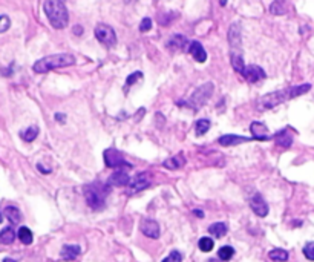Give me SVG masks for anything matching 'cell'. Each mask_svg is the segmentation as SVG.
I'll list each match as a JSON object with an SVG mask.
<instances>
[{
    "instance_id": "6da1fadb",
    "label": "cell",
    "mask_w": 314,
    "mask_h": 262,
    "mask_svg": "<svg viewBox=\"0 0 314 262\" xmlns=\"http://www.w3.org/2000/svg\"><path fill=\"white\" fill-rule=\"evenodd\" d=\"M310 89H311V84H308V83L299 84V86H291V87H287V89H282V91H276V92L264 95L262 98L258 101L256 106H258L259 111L273 109L281 103H285V101H288L291 98H296V97H299V95L307 94Z\"/></svg>"
},
{
    "instance_id": "7a4b0ae2",
    "label": "cell",
    "mask_w": 314,
    "mask_h": 262,
    "mask_svg": "<svg viewBox=\"0 0 314 262\" xmlns=\"http://www.w3.org/2000/svg\"><path fill=\"white\" fill-rule=\"evenodd\" d=\"M75 63V58L72 54L62 52V54H52L43 57L40 60H37L33 66V71L35 74H46L52 69H58V67H66L72 66Z\"/></svg>"
},
{
    "instance_id": "3957f363",
    "label": "cell",
    "mask_w": 314,
    "mask_h": 262,
    "mask_svg": "<svg viewBox=\"0 0 314 262\" xmlns=\"http://www.w3.org/2000/svg\"><path fill=\"white\" fill-rule=\"evenodd\" d=\"M45 14L48 17L49 23H51L55 29H63L66 28L67 22H69V14H67L66 5L62 0H45Z\"/></svg>"
},
{
    "instance_id": "277c9868",
    "label": "cell",
    "mask_w": 314,
    "mask_h": 262,
    "mask_svg": "<svg viewBox=\"0 0 314 262\" xmlns=\"http://www.w3.org/2000/svg\"><path fill=\"white\" fill-rule=\"evenodd\" d=\"M84 198L89 207L94 210H100L106 204V196L109 193V186H104L101 182H92L84 187Z\"/></svg>"
},
{
    "instance_id": "5b68a950",
    "label": "cell",
    "mask_w": 314,
    "mask_h": 262,
    "mask_svg": "<svg viewBox=\"0 0 314 262\" xmlns=\"http://www.w3.org/2000/svg\"><path fill=\"white\" fill-rule=\"evenodd\" d=\"M213 89H215L213 83H205L199 86L198 89H195V92L190 95V98L187 101H182L180 104L185 106V108H190V109H199L209 101V98L213 94Z\"/></svg>"
},
{
    "instance_id": "8992f818",
    "label": "cell",
    "mask_w": 314,
    "mask_h": 262,
    "mask_svg": "<svg viewBox=\"0 0 314 262\" xmlns=\"http://www.w3.org/2000/svg\"><path fill=\"white\" fill-rule=\"evenodd\" d=\"M103 157H104V163H106V166L107 167H111V169H123V167H127V169H131L132 167V164H129L123 155L116 150V149H106L104 153H103Z\"/></svg>"
},
{
    "instance_id": "52a82bcc",
    "label": "cell",
    "mask_w": 314,
    "mask_h": 262,
    "mask_svg": "<svg viewBox=\"0 0 314 262\" xmlns=\"http://www.w3.org/2000/svg\"><path fill=\"white\" fill-rule=\"evenodd\" d=\"M95 37L98 42H101L104 46H114L116 43V34L114 29L109 26V25H104V23H100L95 26Z\"/></svg>"
},
{
    "instance_id": "ba28073f",
    "label": "cell",
    "mask_w": 314,
    "mask_h": 262,
    "mask_svg": "<svg viewBox=\"0 0 314 262\" xmlns=\"http://www.w3.org/2000/svg\"><path fill=\"white\" fill-rule=\"evenodd\" d=\"M250 207L251 210L256 213L258 216L264 218V216H267L268 215V204L265 202V199L262 198V195H259V193H254V195L251 196L250 199Z\"/></svg>"
},
{
    "instance_id": "9c48e42d",
    "label": "cell",
    "mask_w": 314,
    "mask_h": 262,
    "mask_svg": "<svg viewBox=\"0 0 314 262\" xmlns=\"http://www.w3.org/2000/svg\"><path fill=\"white\" fill-rule=\"evenodd\" d=\"M242 77L250 83H256V82H261V80L265 79V71H264L261 66L251 65V66L245 67L244 72H242Z\"/></svg>"
},
{
    "instance_id": "30bf717a",
    "label": "cell",
    "mask_w": 314,
    "mask_h": 262,
    "mask_svg": "<svg viewBox=\"0 0 314 262\" xmlns=\"http://www.w3.org/2000/svg\"><path fill=\"white\" fill-rule=\"evenodd\" d=\"M250 131H251V135L254 140H259V141H268V140H273V135L268 132L267 126L261 123V121H254L251 126H250Z\"/></svg>"
},
{
    "instance_id": "8fae6325",
    "label": "cell",
    "mask_w": 314,
    "mask_h": 262,
    "mask_svg": "<svg viewBox=\"0 0 314 262\" xmlns=\"http://www.w3.org/2000/svg\"><path fill=\"white\" fill-rule=\"evenodd\" d=\"M140 229L147 238H152V239L160 238V226H158V222L153 219H143L140 224Z\"/></svg>"
},
{
    "instance_id": "7c38bea8",
    "label": "cell",
    "mask_w": 314,
    "mask_h": 262,
    "mask_svg": "<svg viewBox=\"0 0 314 262\" xmlns=\"http://www.w3.org/2000/svg\"><path fill=\"white\" fill-rule=\"evenodd\" d=\"M129 175H127V172H124V169H116V172H114L111 175V178L109 181H107V184H112V186H127L129 184Z\"/></svg>"
},
{
    "instance_id": "4fadbf2b",
    "label": "cell",
    "mask_w": 314,
    "mask_h": 262,
    "mask_svg": "<svg viewBox=\"0 0 314 262\" xmlns=\"http://www.w3.org/2000/svg\"><path fill=\"white\" fill-rule=\"evenodd\" d=\"M229 42L234 51H239L241 48V26L239 23H233L229 29Z\"/></svg>"
},
{
    "instance_id": "5bb4252c",
    "label": "cell",
    "mask_w": 314,
    "mask_h": 262,
    "mask_svg": "<svg viewBox=\"0 0 314 262\" xmlns=\"http://www.w3.org/2000/svg\"><path fill=\"white\" fill-rule=\"evenodd\" d=\"M273 140L276 141L278 146H281V147L283 149H288L291 143H293V135L290 133V129H283V131H279L278 133H274L273 135Z\"/></svg>"
},
{
    "instance_id": "9a60e30c",
    "label": "cell",
    "mask_w": 314,
    "mask_h": 262,
    "mask_svg": "<svg viewBox=\"0 0 314 262\" xmlns=\"http://www.w3.org/2000/svg\"><path fill=\"white\" fill-rule=\"evenodd\" d=\"M189 52L192 54L195 60L199 62V63H204L205 60H207V52H205V49L199 42H192L189 45Z\"/></svg>"
},
{
    "instance_id": "2e32d148",
    "label": "cell",
    "mask_w": 314,
    "mask_h": 262,
    "mask_svg": "<svg viewBox=\"0 0 314 262\" xmlns=\"http://www.w3.org/2000/svg\"><path fill=\"white\" fill-rule=\"evenodd\" d=\"M218 141H219L221 146H224V147H229V146H238L241 143H247V141H250V138L239 137V135H233V133H227V135H222Z\"/></svg>"
},
{
    "instance_id": "e0dca14e",
    "label": "cell",
    "mask_w": 314,
    "mask_h": 262,
    "mask_svg": "<svg viewBox=\"0 0 314 262\" xmlns=\"http://www.w3.org/2000/svg\"><path fill=\"white\" fill-rule=\"evenodd\" d=\"M127 186H129V189H127V193H129V195H133V193H138V192L147 189V187L150 186V182L147 181V180H144L143 175H140V177H136L132 182L127 184Z\"/></svg>"
},
{
    "instance_id": "ac0fdd59",
    "label": "cell",
    "mask_w": 314,
    "mask_h": 262,
    "mask_svg": "<svg viewBox=\"0 0 314 262\" xmlns=\"http://www.w3.org/2000/svg\"><path fill=\"white\" fill-rule=\"evenodd\" d=\"M80 253H82L80 246H75V244H66V246H63V248H62V258H63L65 261H72V259H75Z\"/></svg>"
},
{
    "instance_id": "d6986e66",
    "label": "cell",
    "mask_w": 314,
    "mask_h": 262,
    "mask_svg": "<svg viewBox=\"0 0 314 262\" xmlns=\"http://www.w3.org/2000/svg\"><path fill=\"white\" fill-rule=\"evenodd\" d=\"M187 45H189V40L185 38L184 35H173L170 40H169V43H167V46L170 48L172 51H184L185 48H187Z\"/></svg>"
},
{
    "instance_id": "ffe728a7",
    "label": "cell",
    "mask_w": 314,
    "mask_h": 262,
    "mask_svg": "<svg viewBox=\"0 0 314 262\" xmlns=\"http://www.w3.org/2000/svg\"><path fill=\"white\" fill-rule=\"evenodd\" d=\"M230 62H231L233 69L242 75L244 69H245V67H247V66L244 65V58H242V55H241V52H239V51H233V52L230 54Z\"/></svg>"
},
{
    "instance_id": "44dd1931",
    "label": "cell",
    "mask_w": 314,
    "mask_h": 262,
    "mask_svg": "<svg viewBox=\"0 0 314 262\" xmlns=\"http://www.w3.org/2000/svg\"><path fill=\"white\" fill-rule=\"evenodd\" d=\"M185 164V158H184V155L182 153H178V155H175L173 158L167 160V161H164V167L165 169H170V170H176V169H181L182 166Z\"/></svg>"
},
{
    "instance_id": "7402d4cb",
    "label": "cell",
    "mask_w": 314,
    "mask_h": 262,
    "mask_svg": "<svg viewBox=\"0 0 314 262\" xmlns=\"http://www.w3.org/2000/svg\"><path fill=\"white\" fill-rule=\"evenodd\" d=\"M5 216L8 218V221L11 222V224H18V222L22 221V213L17 207L14 206H8L5 209Z\"/></svg>"
},
{
    "instance_id": "603a6c76",
    "label": "cell",
    "mask_w": 314,
    "mask_h": 262,
    "mask_svg": "<svg viewBox=\"0 0 314 262\" xmlns=\"http://www.w3.org/2000/svg\"><path fill=\"white\" fill-rule=\"evenodd\" d=\"M14 239H16V231L13 227H6L0 231V244L9 246V244H13Z\"/></svg>"
},
{
    "instance_id": "cb8c5ba5",
    "label": "cell",
    "mask_w": 314,
    "mask_h": 262,
    "mask_svg": "<svg viewBox=\"0 0 314 262\" xmlns=\"http://www.w3.org/2000/svg\"><path fill=\"white\" fill-rule=\"evenodd\" d=\"M270 13L274 16H281L287 13V0H274L270 6Z\"/></svg>"
},
{
    "instance_id": "d4e9b609",
    "label": "cell",
    "mask_w": 314,
    "mask_h": 262,
    "mask_svg": "<svg viewBox=\"0 0 314 262\" xmlns=\"http://www.w3.org/2000/svg\"><path fill=\"white\" fill-rule=\"evenodd\" d=\"M37 135H38V128H37V126H29L26 131H23L20 133V137H22L23 141L31 143V141H34L37 138Z\"/></svg>"
},
{
    "instance_id": "484cf974",
    "label": "cell",
    "mask_w": 314,
    "mask_h": 262,
    "mask_svg": "<svg viewBox=\"0 0 314 262\" xmlns=\"http://www.w3.org/2000/svg\"><path fill=\"white\" fill-rule=\"evenodd\" d=\"M209 231L215 238H222L225 233H227V226L224 224V222H216V224H212Z\"/></svg>"
},
{
    "instance_id": "4316f807",
    "label": "cell",
    "mask_w": 314,
    "mask_h": 262,
    "mask_svg": "<svg viewBox=\"0 0 314 262\" xmlns=\"http://www.w3.org/2000/svg\"><path fill=\"white\" fill-rule=\"evenodd\" d=\"M17 236H18V239H20L25 246H29L33 242V231L29 230L28 227H20V229H18Z\"/></svg>"
},
{
    "instance_id": "83f0119b",
    "label": "cell",
    "mask_w": 314,
    "mask_h": 262,
    "mask_svg": "<svg viewBox=\"0 0 314 262\" xmlns=\"http://www.w3.org/2000/svg\"><path fill=\"white\" fill-rule=\"evenodd\" d=\"M268 258L271 261H276V262H283L288 259V253L285 250H281V248H274L268 253Z\"/></svg>"
},
{
    "instance_id": "f1b7e54d",
    "label": "cell",
    "mask_w": 314,
    "mask_h": 262,
    "mask_svg": "<svg viewBox=\"0 0 314 262\" xmlns=\"http://www.w3.org/2000/svg\"><path fill=\"white\" fill-rule=\"evenodd\" d=\"M210 129V121L209 120H198L195 123V132L198 137H201V135H204L205 132H207Z\"/></svg>"
},
{
    "instance_id": "f546056e",
    "label": "cell",
    "mask_w": 314,
    "mask_h": 262,
    "mask_svg": "<svg viewBox=\"0 0 314 262\" xmlns=\"http://www.w3.org/2000/svg\"><path fill=\"white\" fill-rule=\"evenodd\" d=\"M233 255H234V250H233L231 247H229V246L221 247L219 251H218V258H219L221 261H230Z\"/></svg>"
},
{
    "instance_id": "4dcf8cb0",
    "label": "cell",
    "mask_w": 314,
    "mask_h": 262,
    "mask_svg": "<svg viewBox=\"0 0 314 262\" xmlns=\"http://www.w3.org/2000/svg\"><path fill=\"white\" fill-rule=\"evenodd\" d=\"M199 250L201 251H212L213 250V239L212 238H207V236H204L199 239Z\"/></svg>"
},
{
    "instance_id": "1f68e13d",
    "label": "cell",
    "mask_w": 314,
    "mask_h": 262,
    "mask_svg": "<svg viewBox=\"0 0 314 262\" xmlns=\"http://www.w3.org/2000/svg\"><path fill=\"white\" fill-rule=\"evenodd\" d=\"M182 261V255L180 253L178 250H173L170 251V255L167 258H164L163 262H181Z\"/></svg>"
},
{
    "instance_id": "d6a6232c",
    "label": "cell",
    "mask_w": 314,
    "mask_h": 262,
    "mask_svg": "<svg viewBox=\"0 0 314 262\" xmlns=\"http://www.w3.org/2000/svg\"><path fill=\"white\" fill-rule=\"evenodd\" d=\"M9 26H11V20H9V17L0 14V34L5 33V31H8Z\"/></svg>"
},
{
    "instance_id": "836d02e7",
    "label": "cell",
    "mask_w": 314,
    "mask_h": 262,
    "mask_svg": "<svg viewBox=\"0 0 314 262\" xmlns=\"http://www.w3.org/2000/svg\"><path fill=\"white\" fill-rule=\"evenodd\" d=\"M141 77H143V74H141V72H133L132 75H129V77H127V80H126V87H124V91L127 92V89H129V87H131V84H132V83H135L136 80H140V79H141Z\"/></svg>"
},
{
    "instance_id": "e575fe53",
    "label": "cell",
    "mask_w": 314,
    "mask_h": 262,
    "mask_svg": "<svg viewBox=\"0 0 314 262\" xmlns=\"http://www.w3.org/2000/svg\"><path fill=\"white\" fill-rule=\"evenodd\" d=\"M303 255L307 259L314 261V242H308V244L303 247Z\"/></svg>"
},
{
    "instance_id": "d590c367",
    "label": "cell",
    "mask_w": 314,
    "mask_h": 262,
    "mask_svg": "<svg viewBox=\"0 0 314 262\" xmlns=\"http://www.w3.org/2000/svg\"><path fill=\"white\" fill-rule=\"evenodd\" d=\"M150 28H152V20H150V18H149V17L143 18L141 23H140V31H141V33H147Z\"/></svg>"
},
{
    "instance_id": "8d00e7d4",
    "label": "cell",
    "mask_w": 314,
    "mask_h": 262,
    "mask_svg": "<svg viewBox=\"0 0 314 262\" xmlns=\"http://www.w3.org/2000/svg\"><path fill=\"white\" fill-rule=\"evenodd\" d=\"M55 120H57V121H62V123H65L66 116H65L63 114H55Z\"/></svg>"
},
{
    "instance_id": "74e56055",
    "label": "cell",
    "mask_w": 314,
    "mask_h": 262,
    "mask_svg": "<svg viewBox=\"0 0 314 262\" xmlns=\"http://www.w3.org/2000/svg\"><path fill=\"white\" fill-rule=\"evenodd\" d=\"M74 33H75L77 35H80V34H82V26H75V28H74Z\"/></svg>"
},
{
    "instance_id": "f35d334b",
    "label": "cell",
    "mask_w": 314,
    "mask_h": 262,
    "mask_svg": "<svg viewBox=\"0 0 314 262\" xmlns=\"http://www.w3.org/2000/svg\"><path fill=\"white\" fill-rule=\"evenodd\" d=\"M37 167H38V169H40V170H42V173H49V169H45V167L42 166V164H38V166H37Z\"/></svg>"
},
{
    "instance_id": "ab89813d",
    "label": "cell",
    "mask_w": 314,
    "mask_h": 262,
    "mask_svg": "<svg viewBox=\"0 0 314 262\" xmlns=\"http://www.w3.org/2000/svg\"><path fill=\"white\" fill-rule=\"evenodd\" d=\"M193 213H195V215H196V216H198V218H202V216H204V213H202L201 210H195Z\"/></svg>"
},
{
    "instance_id": "60d3db41",
    "label": "cell",
    "mask_w": 314,
    "mask_h": 262,
    "mask_svg": "<svg viewBox=\"0 0 314 262\" xmlns=\"http://www.w3.org/2000/svg\"><path fill=\"white\" fill-rule=\"evenodd\" d=\"M123 2H124L126 5H129V3H133V2H135V0H123Z\"/></svg>"
},
{
    "instance_id": "b9f144b4",
    "label": "cell",
    "mask_w": 314,
    "mask_h": 262,
    "mask_svg": "<svg viewBox=\"0 0 314 262\" xmlns=\"http://www.w3.org/2000/svg\"><path fill=\"white\" fill-rule=\"evenodd\" d=\"M3 262H16V261H14V259H9V258H5Z\"/></svg>"
},
{
    "instance_id": "7bdbcfd3",
    "label": "cell",
    "mask_w": 314,
    "mask_h": 262,
    "mask_svg": "<svg viewBox=\"0 0 314 262\" xmlns=\"http://www.w3.org/2000/svg\"><path fill=\"white\" fill-rule=\"evenodd\" d=\"M225 2H227V0H221V3H222V5H225Z\"/></svg>"
},
{
    "instance_id": "ee69618b",
    "label": "cell",
    "mask_w": 314,
    "mask_h": 262,
    "mask_svg": "<svg viewBox=\"0 0 314 262\" xmlns=\"http://www.w3.org/2000/svg\"><path fill=\"white\" fill-rule=\"evenodd\" d=\"M2 219H3V218H2V213H0V222H2Z\"/></svg>"
},
{
    "instance_id": "f6af8a7d",
    "label": "cell",
    "mask_w": 314,
    "mask_h": 262,
    "mask_svg": "<svg viewBox=\"0 0 314 262\" xmlns=\"http://www.w3.org/2000/svg\"><path fill=\"white\" fill-rule=\"evenodd\" d=\"M209 262H216V261H215V259H212V261H209Z\"/></svg>"
}]
</instances>
